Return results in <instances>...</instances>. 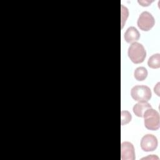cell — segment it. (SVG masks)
<instances>
[{
    "label": "cell",
    "instance_id": "6da1fadb",
    "mask_svg": "<svg viewBox=\"0 0 160 160\" xmlns=\"http://www.w3.org/2000/svg\"><path fill=\"white\" fill-rule=\"evenodd\" d=\"M128 56L132 62L139 64L144 61L146 56V52L141 44L134 42L128 49Z\"/></svg>",
    "mask_w": 160,
    "mask_h": 160
},
{
    "label": "cell",
    "instance_id": "7a4b0ae2",
    "mask_svg": "<svg viewBox=\"0 0 160 160\" xmlns=\"http://www.w3.org/2000/svg\"><path fill=\"white\" fill-rule=\"evenodd\" d=\"M145 127L152 131L158 130L159 128V115L157 111L152 108L147 109L144 113Z\"/></svg>",
    "mask_w": 160,
    "mask_h": 160
},
{
    "label": "cell",
    "instance_id": "3957f363",
    "mask_svg": "<svg viewBox=\"0 0 160 160\" xmlns=\"http://www.w3.org/2000/svg\"><path fill=\"white\" fill-rule=\"evenodd\" d=\"M131 95L135 101L148 102L152 94L150 88L146 86H135L131 89Z\"/></svg>",
    "mask_w": 160,
    "mask_h": 160
},
{
    "label": "cell",
    "instance_id": "277c9868",
    "mask_svg": "<svg viewBox=\"0 0 160 160\" xmlns=\"http://www.w3.org/2000/svg\"><path fill=\"white\" fill-rule=\"evenodd\" d=\"M155 21L154 17L148 11L142 12L138 19V26L140 29L145 31L150 30L154 25Z\"/></svg>",
    "mask_w": 160,
    "mask_h": 160
},
{
    "label": "cell",
    "instance_id": "5b68a950",
    "mask_svg": "<svg viewBox=\"0 0 160 160\" xmlns=\"http://www.w3.org/2000/svg\"><path fill=\"white\" fill-rule=\"evenodd\" d=\"M157 146V138L152 134H146L141 140V148L144 151H152L156 149Z\"/></svg>",
    "mask_w": 160,
    "mask_h": 160
},
{
    "label": "cell",
    "instance_id": "8992f818",
    "mask_svg": "<svg viewBox=\"0 0 160 160\" xmlns=\"http://www.w3.org/2000/svg\"><path fill=\"white\" fill-rule=\"evenodd\" d=\"M121 155L122 160H134L135 152L134 146L129 142H124L121 145Z\"/></svg>",
    "mask_w": 160,
    "mask_h": 160
},
{
    "label": "cell",
    "instance_id": "52a82bcc",
    "mask_svg": "<svg viewBox=\"0 0 160 160\" xmlns=\"http://www.w3.org/2000/svg\"><path fill=\"white\" fill-rule=\"evenodd\" d=\"M139 37L140 34L139 31L133 26L128 28L124 34V39L128 43L134 42L139 39Z\"/></svg>",
    "mask_w": 160,
    "mask_h": 160
},
{
    "label": "cell",
    "instance_id": "ba28073f",
    "mask_svg": "<svg viewBox=\"0 0 160 160\" xmlns=\"http://www.w3.org/2000/svg\"><path fill=\"white\" fill-rule=\"evenodd\" d=\"M151 106L149 103H148L146 101H140L138 103H136L134 106H133V112L135 114L136 116L142 118L144 113L145 111L151 108Z\"/></svg>",
    "mask_w": 160,
    "mask_h": 160
},
{
    "label": "cell",
    "instance_id": "9c48e42d",
    "mask_svg": "<svg viewBox=\"0 0 160 160\" xmlns=\"http://www.w3.org/2000/svg\"><path fill=\"white\" fill-rule=\"evenodd\" d=\"M148 65L152 69H158L160 67V54L156 53L151 56L148 61Z\"/></svg>",
    "mask_w": 160,
    "mask_h": 160
},
{
    "label": "cell",
    "instance_id": "30bf717a",
    "mask_svg": "<svg viewBox=\"0 0 160 160\" xmlns=\"http://www.w3.org/2000/svg\"><path fill=\"white\" fill-rule=\"evenodd\" d=\"M134 78L136 80L141 81L144 80L148 76V71L144 67L137 68L134 72Z\"/></svg>",
    "mask_w": 160,
    "mask_h": 160
},
{
    "label": "cell",
    "instance_id": "8fae6325",
    "mask_svg": "<svg viewBox=\"0 0 160 160\" xmlns=\"http://www.w3.org/2000/svg\"><path fill=\"white\" fill-rule=\"evenodd\" d=\"M132 119L131 114L128 111H122L121 112V125L126 124L129 123Z\"/></svg>",
    "mask_w": 160,
    "mask_h": 160
},
{
    "label": "cell",
    "instance_id": "7c38bea8",
    "mask_svg": "<svg viewBox=\"0 0 160 160\" xmlns=\"http://www.w3.org/2000/svg\"><path fill=\"white\" fill-rule=\"evenodd\" d=\"M151 2H152V1H138V2L139 4H141V6H149V4H151Z\"/></svg>",
    "mask_w": 160,
    "mask_h": 160
},
{
    "label": "cell",
    "instance_id": "4fadbf2b",
    "mask_svg": "<svg viewBox=\"0 0 160 160\" xmlns=\"http://www.w3.org/2000/svg\"><path fill=\"white\" fill-rule=\"evenodd\" d=\"M159 82H158V83L156 84V86L154 87V92L156 93V94H157L158 96H159Z\"/></svg>",
    "mask_w": 160,
    "mask_h": 160
},
{
    "label": "cell",
    "instance_id": "5bb4252c",
    "mask_svg": "<svg viewBox=\"0 0 160 160\" xmlns=\"http://www.w3.org/2000/svg\"><path fill=\"white\" fill-rule=\"evenodd\" d=\"M146 158H150V159L152 158V159H158V158L157 156H154V155H151V156H148V157H147V158H142V159H146Z\"/></svg>",
    "mask_w": 160,
    "mask_h": 160
}]
</instances>
